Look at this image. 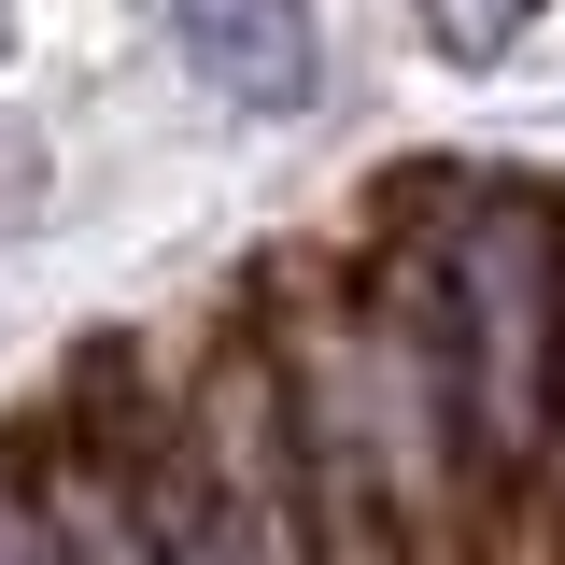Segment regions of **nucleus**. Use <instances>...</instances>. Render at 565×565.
<instances>
[{
  "instance_id": "nucleus-1",
  "label": "nucleus",
  "mask_w": 565,
  "mask_h": 565,
  "mask_svg": "<svg viewBox=\"0 0 565 565\" xmlns=\"http://www.w3.org/2000/svg\"><path fill=\"white\" fill-rule=\"evenodd\" d=\"M452 382H467V438L523 467L565 382V241L537 199H467L452 226Z\"/></svg>"
},
{
  "instance_id": "nucleus-2",
  "label": "nucleus",
  "mask_w": 565,
  "mask_h": 565,
  "mask_svg": "<svg viewBox=\"0 0 565 565\" xmlns=\"http://www.w3.org/2000/svg\"><path fill=\"white\" fill-rule=\"evenodd\" d=\"M156 565H311V523H297V481H282L269 367L212 382L199 452L156 481Z\"/></svg>"
},
{
  "instance_id": "nucleus-3",
  "label": "nucleus",
  "mask_w": 565,
  "mask_h": 565,
  "mask_svg": "<svg viewBox=\"0 0 565 565\" xmlns=\"http://www.w3.org/2000/svg\"><path fill=\"white\" fill-rule=\"evenodd\" d=\"M184 71L226 114H297L311 99V0H170Z\"/></svg>"
},
{
  "instance_id": "nucleus-4",
  "label": "nucleus",
  "mask_w": 565,
  "mask_h": 565,
  "mask_svg": "<svg viewBox=\"0 0 565 565\" xmlns=\"http://www.w3.org/2000/svg\"><path fill=\"white\" fill-rule=\"evenodd\" d=\"M411 14H424V43H438L452 71H494L523 29H537V0H411Z\"/></svg>"
},
{
  "instance_id": "nucleus-5",
  "label": "nucleus",
  "mask_w": 565,
  "mask_h": 565,
  "mask_svg": "<svg viewBox=\"0 0 565 565\" xmlns=\"http://www.w3.org/2000/svg\"><path fill=\"white\" fill-rule=\"evenodd\" d=\"M0 565H29V552H14V523H0Z\"/></svg>"
}]
</instances>
